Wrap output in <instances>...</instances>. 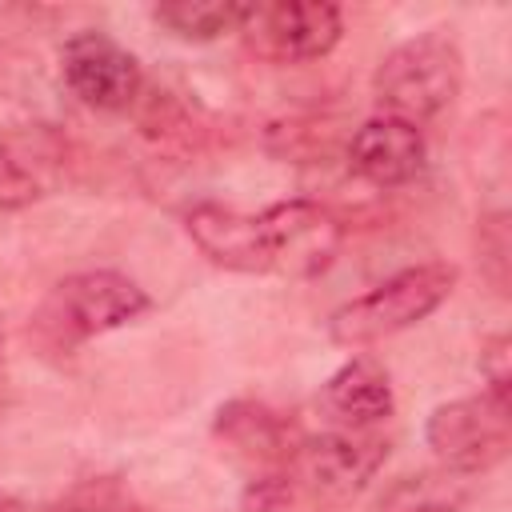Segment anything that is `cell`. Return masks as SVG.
Instances as JSON below:
<instances>
[{
	"mask_svg": "<svg viewBox=\"0 0 512 512\" xmlns=\"http://www.w3.org/2000/svg\"><path fill=\"white\" fill-rule=\"evenodd\" d=\"M0 512H20V508H16L12 500H4V496H0Z\"/></svg>",
	"mask_w": 512,
	"mask_h": 512,
	"instance_id": "obj_17",
	"label": "cell"
},
{
	"mask_svg": "<svg viewBox=\"0 0 512 512\" xmlns=\"http://www.w3.org/2000/svg\"><path fill=\"white\" fill-rule=\"evenodd\" d=\"M240 32H252L260 52H268L272 60H320L336 48L344 16L328 0L252 4Z\"/></svg>",
	"mask_w": 512,
	"mask_h": 512,
	"instance_id": "obj_8",
	"label": "cell"
},
{
	"mask_svg": "<svg viewBox=\"0 0 512 512\" xmlns=\"http://www.w3.org/2000/svg\"><path fill=\"white\" fill-rule=\"evenodd\" d=\"M0 352H4V340H0ZM0 372H4V356H0Z\"/></svg>",
	"mask_w": 512,
	"mask_h": 512,
	"instance_id": "obj_18",
	"label": "cell"
},
{
	"mask_svg": "<svg viewBox=\"0 0 512 512\" xmlns=\"http://www.w3.org/2000/svg\"><path fill=\"white\" fill-rule=\"evenodd\" d=\"M468 496H472L468 476L448 468H424L392 480L380 492L376 512H460Z\"/></svg>",
	"mask_w": 512,
	"mask_h": 512,
	"instance_id": "obj_13",
	"label": "cell"
},
{
	"mask_svg": "<svg viewBox=\"0 0 512 512\" xmlns=\"http://www.w3.org/2000/svg\"><path fill=\"white\" fill-rule=\"evenodd\" d=\"M132 512H144V508H132Z\"/></svg>",
	"mask_w": 512,
	"mask_h": 512,
	"instance_id": "obj_19",
	"label": "cell"
},
{
	"mask_svg": "<svg viewBox=\"0 0 512 512\" xmlns=\"http://www.w3.org/2000/svg\"><path fill=\"white\" fill-rule=\"evenodd\" d=\"M216 436L224 440V448H232L236 456L264 464V468H284V460L292 456V448L300 444V432L272 412L268 404L256 400H232L216 412Z\"/></svg>",
	"mask_w": 512,
	"mask_h": 512,
	"instance_id": "obj_11",
	"label": "cell"
},
{
	"mask_svg": "<svg viewBox=\"0 0 512 512\" xmlns=\"http://www.w3.org/2000/svg\"><path fill=\"white\" fill-rule=\"evenodd\" d=\"M424 436L440 468L480 476L496 468L512 448V396H496L484 388L480 396L448 400L428 416Z\"/></svg>",
	"mask_w": 512,
	"mask_h": 512,
	"instance_id": "obj_6",
	"label": "cell"
},
{
	"mask_svg": "<svg viewBox=\"0 0 512 512\" xmlns=\"http://www.w3.org/2000/svg\"><path fill=\"white\" fill-rule=\"evenodd\" d=\"M388 456V440L372 432H320L300 436L280 476L292 496H308L316 504H348L368 480L380 472Z\"/></svg>",
	"mask_w": 512,
	"mask_h": 512,
	"instance_id": "obj_4",
	"label": "cell"
},
{
	"mask_svg": "<svg viewBox=\"0 0 512 512\" xmlns=\"http://www.w3.org/2000/svg\"><path fill=\"white\" fill-rule=\"evenodd\" d=\"M252 220L260 244V272L272 276L312 280L328 272L344 248V224L316 200H276Z\"/></svg>",
	"mask_w": 512,
	"mask_h": 512,
	"instance_id": "obj_5",
	"label": "cell"
},
{
	"mask_svg": "<svg viewBox=\"0 0 512 512\" xmlns=\"http://www.w3.org/2000/svg\"><path fill=\"white\" fill-rule=\"evenodd\" d=\"M60 72L68 92L96 112H124L144 84L140 60L124 44H116L108 32H96V28L76 32L60 48Z\"/></svg>",
	"mask_w": 512,
	"mask_h": 512,
	"instance_id": "obj_7",
	"label": "cell"
},
{
	"mask_svg": "<svg viewBox=\"0 0 512 512\" xmlns=\"http://www.w3.org/2000/svg\"><path fill=\"white\" fill-rule=\"evenodd\" d=\"M36 196H40V184L32 180V172L0 144V212H16Z\"/></svg>",
	"mask_w": 512,
	"mask_h": 512,
	"instance_id": "obj_15",
	"label": "cell"
},
{
	"mask_svg": "<svg viewBox=\"0 0 512 512\" xmlns=\"http://www.w3.org/2000/svg\"><path fill=\"white\" fill-rule=\"evenodd\" d=\"M248 12L252 4H236V0H168L152 8V20L180 40L204 44V40H220L224 32H240Z\"/></svg>",
	"mask_w": 512,
	"mask_h": 512,
	"instance_id": "obj_14",
	"label": "cell"
},
{
	"mask_svg": "<svg viewBox=\"0 0 512 512\" xmlns=\"http://www.w3.org/2000/svg\"><path fill=\"white\" fill-rule=\"evenodd\" d=\"M424 160H428V144L420 124H408L384 112L364 120L348 144L352 172L376 188H400L416 180L424 172Z\"/></svg>",
	"mask_w": 512,
	"mask_h": 512,
	"instance_id": "obj_9",
	"label": "cell"
},
{
	"mask_svg": "<svg viewBox=\"0 0 512 512\" xmlns=\"http://www.w3.org/2000/svg\"><path fill=\"white\" fill-rule=\"evenodd\" d=\"M184 232L212 264L232 272H260L256 220L248 212H236L224 204H196L184 212Z\"/></svg>",
	"mask_w": 512,
	"mask_h": 512,
	"instance_id": "obj_12",
	"label": "cell"
},
{
	"mask_svg": "<svg viewBox=\"0 0 512 512\" xmlns=\"http://www.w3.org/2000/svg\"><path fill=\"white\" fill-rule=\"evenodd\" d=\"M456 288V268L444 260H424L412 268L392 272L364 296L340 304L328 316V336L340 348H364L376 340H388L412 324H420L428 312H436Z\"/></svg>",
	"mask_w": 512,
	"mask_h": 512,
	"instance_id": "obj_1",
	"label": "cell"
},
{
	"mask_svg": "<svg viewBox=\"0 0 512 512\" xmlns=\"http://www.w3.org/2000/svg\"><path fill=\"white\" fill-rule=\"evenodd\" d=\"M508 336H492V340H484V348H480V372H484V380H488V392H496V396H512V368H508Z\"/></svg>",
	"mask_w": 512,
	"mask_h": 512,
	"instance_id": "obj_16",
	"label": "cell"
},
{
	"mask_svg": "<svg viewBox=\"0 0 512 512\" xmlns=\"http://www.w3.org/2000/svg\"><path fill=\"white\" fill-rule=\"evenodd\" d=\"M148 312V292L112 268H92L60 280L36 312V332L52 348H76Z\"/></svg>",
	"mask_w": 512,
	"mask_h": 512,
	"instance_id": "obj_3",
	"label": "cell"
},
{
	"mask_svg": "<svg viewBox=\"0 0 512 512\" xmlns=\"http://www.w3.org/2000/svg\"><path fill=\"white\" fill-rule=\"evenodd\" d=\"M324 408L348 432H368L372 424L388 420L396 408V396L384 364L372 356H352L348 364H340L324 384Z\"/></svg>",
	"mask_w": 512,
	"mask_h": 512,
	"instance_id": "obj_10",
	"label": "cell"
},
{
	"mask_svg": "<svg viewBox=\"0 0 512 512\" xmlns=\"http://www.w3.org/2000/svg\"><path fill=\"white\" fill-rule=\"evenodd\" d=\"M460 80H464V60L456 40H448L444 32H420L396 44L380 60L372 76V92L384 116L424 124L456 100Z\"/></svg>",
	"mask_w": 512,
	"mask_h": 512,
	"instance_id": "obj_2",
	"label": "cell"
}]
</instances>
